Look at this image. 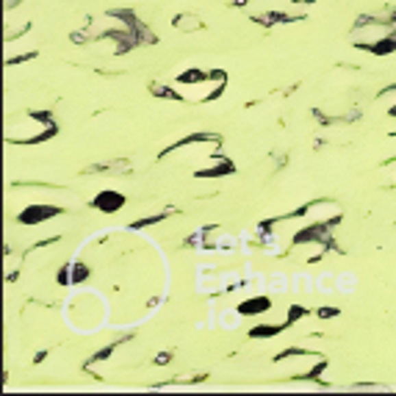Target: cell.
<instances>
[{
	"mask_svg": "<svg viewBox=\"0 0 396 396\" xmlns=\"http://www.w3.org/2000/svg\"><path fill=\"white\" fill-rule=\"evenodd\" d=\"M53 134H55V122L47 114H36V111H28L9 125V142H20V145H31Z\"/></svg>",
	"mask_w": 396,
	"mask_h": 396,
	"instance_id": "cell-1",
	"label": "cell"
},
{
	"mask_svg": "<svg viewBox=\"0 0 396 396\" xmlns=\"http://www.w3.org/2000/svg\"><path fill=\"white\" fill-rule=\"evenodd\" d=\"M172 28H175V31H180V34H194V31H200V28H203V23H200V17H197V14L183 12V14H177V17H175Z\"/></svg>",
	"mask_w": 396,
	"mask_h": 396,
	"instance_id": "cell-2",
	"label": "cell"
},
{
	"mask_svg": "<svg viewBox=\"0 0 396 396\" xmlns=\"http://www.w3.org/2000/svg\"><path fill=\"white\" fill-rule=\"evenodd\" d=\"M377 106L385 108L388 114H393V111H396V86H385V89L377 95Z\"/></svg>",
	"mask_w": 396,
	"mask_h": 396,
	"instance_id": "cell-3",
	"label": "cell"
},
{
	"mask_svg": "<svg viewBox=\"0 0 396 396\" xmlns=\"http://www.w3.org/2000/svg\"><path fill=\"white\" fill-rule=\"evenodd\" d=\"M97 206L106 208V211H116V208L122 206V197H119L116 191H106V194L97 197Z\"/></svg>",
	"mask_w": 396,
	"mask_h": 396,
	"instance_id": "cell-4",
	"label": "cell"
},
{
	"mask_svg": "<svg viewBox=\"0 0 396 396\" xmlns=\"http://www.w3.org/2000/svg\"><path fill=\"white\" fill-rule=\"evenodd\" d=\"M263 308H269V302H267V299H260V297H255V299L244 302V305H241L238 310H241V313H249V316H252V313H263Z\"/></svg>",
	"mask_w": 396,
	"mask_h": 396,
	"instance_id": "cell-5",
	"label": "cell"
},
{
	"mask_svg": "<svg viewBox=\"0 0 396 396\" xmlns=\"http://www.w3.org/2000/svg\"><path fill=\"white\" fill-rule=\"evenodd\" d=\"M166 360H169V352H158V358H156V363H158V366H164Z\"/></svg>",
	"mask_w": 396,
	"mask_h": 396,
	"instance_id": "cell-6",
	"label": "cell"
},
{
	"mask_svg": "<svg viewBox=\"0 0 396 396\" xmlns=\"http://www.w3.org/2000/svg\"><path fill=\"white\" fill-rule=\"evenodd\" d=\"M3 6H6V12H12L14 6H20V0H3Z\"/></svg>",
	"mask_w": 396,
	"mask_h": 396,
	"instance_id": "cell-7",
	"label": "cell"
},
{
	"mask_svg": "<svg viewBox=\"0 0 396 396\" xmlns=\"http://www.w3.org/2000/svg\"><path fill=\"white\" fill-rule=\"evenodd\" d=\"M393 116H396V111H393Z\"/></svg>",
	"mask_w": 396,
	"mask_h": 396,
	"instance_id": "cell-8",
	"label": "cell"
}]
</instances>
